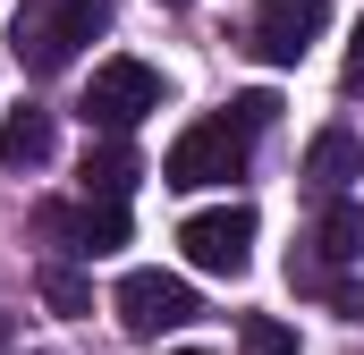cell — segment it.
<instances>
[{"instance_id":"6da1fadb","label":"cell","mask_w":364,"mask_h":355,"mask_svg":"<svg viewBox=\"0 0 364 355\" xmlns=\"http://www.w3.org/2000/svg\"><path fill=\"white\" fill-rule=\"evenodd\" d=\"M102 26H110V9H102V0H26L9 43H17V60H26L34 77H51V68H68V60L85 51Z\"/></svg>"},{"instance_id":"7a4b0ae2","label":"cell","mask_w":364,"mask_h":355,"mask_svg":"<svg viewBox=\"0 0 364 355\" xmlns=\"http://www.w3.org/2000/svg\"><path fill=\"white\" fill-rule=\"evenodd\" d=\"M161 110V77L144 68V60H102L85 85V127L93 136H127L136 119H153Z\"/></svg>"},{"instance_id":"3957f363","label":"cell","mask_w":364,"mask_h":355,"mask_svg":"<svg viewBox=\"0 0 364 355\" xmlns=\"http://www.w3.org/2000/svg\"><path fill=\"white\" fill-rule=\"evenodd\" d=\"M246 127L237 119H203V127H186L178 144H170V161H161V178L170 186H229V178L246 170Z\"/></svg>"},{"instance_id":"277c9868","label":"cell","mask_w":364,"mask_h":355,"mask_svg":"<svg viewBox=\"0 0 364 355\" xmlns=\"http://www.w3.org/2000/svg\"><path fill=\"white\" fill-rule=\"evenodd\" d=\"M331 26V0H255V26H246V51L263 68H296Z\"/></svg>"},{"instance_id":"5b68a950","label":"cell","mask_w":364,"mask_h":355,"mask_svg":"<svg viewBox=\"0 0 364 355\" xmlns=\"http://www.w3.org/2000/svg\"><path fill=\"white\" fill-rule=\"evenodd\" d=\"M195 322V288L170 279V271H127L119 279V330L127 339H161V330H186Z\"/></svg>"},{"instance_id":"8992f818","label":"cell","mask_w":364,"mask_h":355,"mask_svg":"<svg viewBox=\"0 0 364 355\" xmlns=\"http://www.w3.org/2000/svg\"><path fill=\"white\" fill-rule=\"evenodd\" d=\"M178 246H186V263H195V271H212V279H237V271L255 263V212H246V203L195 212V220L178 229Z\"/></svg>"},{"instance_id":"52a82bcc","label":"cell","mask_w":364,"mask_h":355,"mask_svg":"<svg viewBox=\"0 0 364 355\" xmlns=\"http://www.w3.org/2000/svg\"><path fill=\"white\" fill-rule=\"evenodd\" d=\"M34 229L43 237H60V254H119L127 246V203H102V195H85V203H43L34 212Z\"/></svg>"},{"instance_id":"ba28073f","label":"cell","mask_w":364,"mask_h":355,"mask_svg":"<svg viewBox=\"0 0 364 355\" xmlns=\"http://www.w3.org/2000/svg\"><path fill=\"white\" fill-rule=\"evenodd\" d=\"M348 178H364V144L348 136V127H322L314 153H305V186H314V195H339Z\"/></svg>"},{"instance_id":"9c48e42d","label":"cell","mask_w":364,"mask_h":355,"mask_svg":"<svg viewBox=\"0 0 364 355\" xmlns=\"http://www.w3.org/2000/svg\"><path fill=\"white\" fill-rule=\"evenodd\" d=\"M51 144H60L51 110H34V102H26V110H9V119H0V161H9V170H43V161H51Z\"/></svg>"},{"instance_id":"30bf717a","label":"cell","mask_w":364,"mask_h":355,"mask_svg":"<svg viewBox=\"0 0 364 355\" xmlns=\"http://www.w3.org/2000/svg\"><path fill=\"white\" fill-rule=\"evenodd\" d=\"M127 186H136V153H127V136H102V144L85 153V195L127 203Z\"/></svg>"},{"instance_id":"8fae6325","label":"cell","mask_w":364,"mask_h":355,"mask_svg":"<svg viewBox=\"0 0 364 355\" xmlns=\"http://www.w3.org/2000/svg\"><path fill=\"white\" fill-rule=\"evenodd\" d=\"M314 254H322V263H356L364 254V203H331V212H322Z\"/></svg>"},{"instance_id":"7c38bea8","label":"cell","mask_w":364,"mask_h":355,"mask_svg":"<svg viewBox=\"0 0 364 355\" xmlns=\"http://www.w3.org/2000/svg\"><path fill=\"white\" fill-rule=\"evenodd\" d=\"M237 355H296V330L279 313H246L237 322Z\"/></svg>"},{"instance_id":"4fadbf2b","label":"cell","mask_w":364,"mask_h":355,"mask_svg":"<svg viewBox=\"0 0 364 355\" xmlns=\"http://www.w3.org/2000/svg\"><path fill=\"white\" fill-rule=\"evenodd\" d=\"M43 305H51V313H85V305H93V288H85V271H68V263H51V271H43Z\"/></svg>"},{"instance_id":"5bb4252c","label":"cell","mask_w":364,"mask_h":355,"mask_svg":"<svg viewBox=\"0 0 364 355\" xmlns=\"http://www.w3.org/2000/svg\"><path fill=\"white\" fill-rule=\"evenodd\" d=\"M229 119H237L246 136H263V127L279 119V93H237V102H229Z\"/></svg>"},{"instance_id":"9a60e30c","label":"cell","mask_w":364,"mask_h":355,"mask_svg":"<svg viewBox=\"0 0 364 355\" xmlns=\"http://www.w3.org/2000/svg\"><path fill=\"white\" fill-rule=\"evenodd\" d=\"M339 85L364 93V17H356V34H348V68H339Z\"/></svg>"},{"instance_id":"2e32d148","label":"cell","mask_w":364,"mask_h":355,"mask_svg":"<svg viewBox=\"0 0 364 355\" xmlns=\"http://www.w3.org/2000/svg\"><path fill=\"white\" fill-rule=\"evenodd\" d=\"M339 313H348V322H364V288H339Z\"/></svg>"},{"instance_id":"e0dca14e","label":"cell","mask_w":364,"mask_h":355,"mask_svg":"<svg viewBox=\"0 0 364 355\" xmlns=\"http://www.w3.org/2000/svg\"><path fill=\"white\" fill-rule=\"evenodd\" d=\"M170 9H186V0H170Z\"/></svg>"},{"instance_id":"ac0fdd59","label":"cell","mask_w":364,"mask_h":355,"mask_svg":"<svg viewBox=\"0 0 364 355\" xmlns=\"http://www.w3.org/2000/svg\"><path fill=\"white\" fill-rule=\"evenodd\" d=\"M178 355H195V347H178Z\"/></svg>"}]
</instances>
